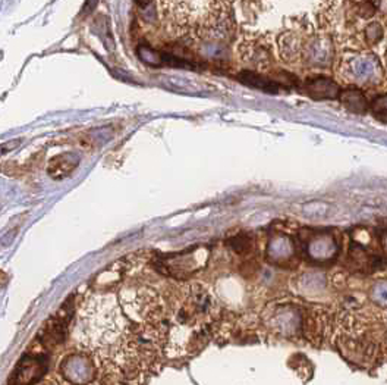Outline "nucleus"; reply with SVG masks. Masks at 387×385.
Segmentation results:
<instances>
[{
    "mask_svg": "<svg viewBox=\"0 0 387 385\" xmlns=\"http://www.w3.org/2000/svg\"><path fill=\"white\" fill-rule=\"evenodd\" d=\"M72 363L68 360H64V375L72 381V382H87L92 379L93 375V366L90 359L85 356H71L69 358Z\"/></svg>",
    "mask_w": 387,
    "mask_h": 385,
    "instance_id": "20e7f679",
    "label": "nucleus"
},
{
    "mask_svg": "<svg viewBox=\"0 0 387 385\" xmlns=\"http://www.w3.org/2000/svg\"><path fill=\"white\" fill-rule=\"evenodd\" d=\"M380 243H381V250H383V256H384V260L387 262V231H384V232L381 234Z\"/></svg>",
    "mask_w": 387,
    "mask_h": 385,
    "instance_id": "4468645a",
    "label": "nucleus"
},
{
    "mask_svg": "<svg viewBox=\"0 0 387 385\" xmlns=\"http://www.w3.org/2000/svg\"><path fill=\"white\" fill-rule=\"evenodd\" d=\"M370 298L380 307H387V279H380L370 291Z\"/></svg>",
    "mask_w": 387,
    "mask_h": 385,
    "instance_id": "9b49d317",
    "label": "nucleus"
},
{
    "mask_svg": "<svg viewBox=\"0 0 387 385\" xmlns=\"http://www.w3.org/2000/svg\"><path fill=\"white\" fill-rule=\"evenodd\" d=\"M25 362H22L20 365V368L17 369V378L18 382H24V384H31L34 382L40 374H43L41 366L43 362L40 358L36 356H29V359H24Z\"/></svg>",
    "mask_w": 387,
    "mask_h": 385,
    "instance_id": "6e6552de",
    "label": "nucleus"
},
{
    "mask_svg": "<svg viewBox=\"0 0 387 385\" xmlns=\"http://www.w3.org/2000/svg\"><path fill=\"white\" fill-rule=\"evenodd\" d=\"M339 251L335 235L330 232H319L307 243V255L312 262L326 263L336 258Z\"/></svg>",
    "mask_w": 387,
    "mask_h": 385,
    "instance_id": "f03ea898",
    "label": "nucleus"
},
{
    "mask_svg": "<svg viewBox=\"0 0 387 385\" xmlns=\"http://www.w3.org/2000/svg\"><path fill=\"white\" fill-rule=\"evenodd\" d=\"M308 56L311 57L312 64H321V65L329 64L333 57L332 44L327 40L316 41L314 44H311V52Z\"/></svg>",
    "mask_w": 387,
    "mask_h": 385,
    "instance_id": "9d476101",
    "label": "nucleus"
},
{
    "mask_svg": "<svg viewBox=\"0 0 387 385\" xmlns=\"http://www.w3.org/2000/svg\"><path fill=\"white\" fill-rule=\"evenodd\" d=\"M137 4H138L140 6H147L148 4H150V0H137Z\"/></svg>",
    "mask_w": 387,
    "mask_h": 385,
    "instance_id": "2eb2a0df",
    "label": "nucleus"
},
{
    "mask_svg": "<svg viewBox=\"0 0 387 385\" xmlns=\"http://www.w3.org/2000/svg\"><path fill=\"white\" fill-rule=\"evenodd\" d=\"M78 167V158L72 153H62L54 156L49 162V175L54 180H62L65 176L71 175Z\"/></svg>",
    "mask_w": 387,
    "mask_h": 385,
    "instance_id": "39448f33",
    "label": "nucleus"
},
{
    "mask_svg": "<svg viewBox=\"0 0 387 385\" xmlns=\"http://www.w3.org/2000/svg\"><path fill=\"white\" fill-rule=\"evenodd\" d=\"M348 77L361 85H376L383 80V68L379 57L371 53H360L349 57Z\"/></svg>",
    "mask_w": 387,
    "mask_h": 385,
    "instance_id": "f257e3e1",
    "label": "nucleus"
},
{
    "mask_svg": "<svg viewBox=\"0 0 387 385\" xmlns=\"http://www.w3.org/2000/svg\"><path fill=\"white\" fill-rule=\"evenodd\" d=\"M269 255L275 262L291 260L295 255V246L286 235H277L269 246Z\"/></svg>",
    "mask_w": 387,
    "mask_h": 385,
    "instance_id": "0eeeda50",
    "label": "nucleus"
},
{
    "mask_svg": "<svg viewBox=\"0 0 387 385\" xmlns=\"http://www.w3.org/2000/svg\"><path fill=\"white\" fill-rule=\"evenodd\" d=\"M240 80L241 83H244L248 87H254L258 88V90L263 92H269V93H276L279 90V84L272 81L270 78H265L258 76L256 72L251 71H244L240 74Z\"/></svg>",
    "mask_w": 387,
    "mask_h": 385,
    "instance_id": "1a4fd4ad",
    "label": "nucleus"
},
{
    "mask_svg": "<svg viewBox=\"0 0 387 385\" xmlns=\"http://www.w3.org/2000/svg\"><path fill=\"white\" fill-rule=\"evenodd\" d=\"M339 100L352 113L363 115L368 111L367 97L358 88H345V90H342Z\"/></svg>",
    "mask_w": 387,
    "mask_h": 385,
    "instance_id": "423d86ee",
    "label": "nucleus"
},
{
    "mask_svg": "<svg viewBox=\"0 0 387 385\" xmlns=\"http://www.w3.org/2000/svg\"><path fill=\"white\" fill-rule=\"evenodd\" d=\"M302 90L314 100L339 99V94L342 92L337 83L327 77H316V78L307 80L302 84Z\"/></svg>",
    "mask_w": 387,
    "mask_h": 385,
    "instance_id": "7ed1b4c3",
    "label": "nucleus"
},
{
    "mask_svg": "<svg viewBox=\"0 0 387 385\" xmlns=\"http://www.w3.org/2000/svg\"><path fill=\"white\" fill-rule=\"evenodd\" d=\"M371 113L374 115V118L383 124H387V94L379 96L371 103Z\"/></svg>",
    "mask_w": 387,
    "mask_h": 385,
    "instance_id": "f8f14e48",
    "label": "nucleus"
},
{
    "mask_svg": "<svg viewBox=\"0 0 387 385\" xmlns=\"http://www.w3.org/2000/svg\"><path fill=\"white\" fill-rule=\"evenodd\" d=\"M365 37H367V41H370L371 44L380 41L381 37H383V28H381V25L377 24V22L370 24L365 28Z\"/></svg>",
    "mask_w": 387,
    "mask_h": 385,
    "instance_id": "ddd939ff",
    "label": "nucleus"
}]
</instances>
